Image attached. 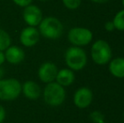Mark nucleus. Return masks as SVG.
I'll use <instances>...</instances> for the list:
<instances>
[{"label":"nucleus","instance_id":"nucleus-22","mask_svg":"<svg viewBox=\"0 0 124 123\" xmlns=\"http://www.w3.org/2000/svg\"><path fill=\"white\" fill-rule=\"evenodd\" d=\"M6 62V59H5V54L4 51H0V66H3V64Z\"/></svg>","mask_w":124,"mask_h":123},{"label":"nucleus","instance_id":"nucleus-19","mask_svg":"<svg viewBox=\"0 0 124 123\" xmlns=\"http://www.w3.org/2000/svg\"><path fill=\"white\" fill-rule=\"evenodd\" d=\"M12 2L18 7L25 8V7L28 6V5L31 4L33 0H12Z\"/></svg>","mask_w":124,"mask_h":123},{"label":"nucleus","instance_id":"nucleus-28","mask_svg":"<svg viewBox=\"0 0 124 123\" xmlns=\"http://www.w3.org/2000/svg\"><path fill=\"white\" fill-rule=\"evenodd\" d=\"M0 1H3V0H0Z\"/></svg>","mask_w":124,"mask_h":123},{"label":"nucleus","instance_id":"nucleus-4","mask_svg":"<svg viewBox=\"0 0 124 123\" xmlns=\"http://www.w3.org/2000/svg\"><path fill=\"white\" fill-rule=\"evenodd\" d=\"M21 83L16 79L8 78L0 79V100L14 101L21 94Z\"/></svg>","mask_w":124,"mask_h":123},{"label":"nucleus","instance_id":"nucleus-12","mask_svg":"<svg viewBox=\"0 0 124 123\" xmlns=\"http://www.w3.org/2000/svg\"><path fill=\"white\" fill-rule=\"evenodd\" d=\"M5 59L10 65H19L22 63L25 58V52L22 47L19 46H10L4 51Z\"/></svg>","mask_w":124,"mask_h":123},{"label":"nucleus","instance_id":"nucleus-24","mask_svg":"<svg viewBox=\"0 0 124 123\" xmlns=\"http://www.w3.org/2000/svg\"><path fill=\"white\" fill-rule=\"evenodd\" d=\"M92 2H95V3H106L107 1L109 0H91Z\"/></svg>","mask_w":124,"mask_h":123},{"label":"nucleus","instance_id":"nucleus-7","mask_svg":"<svg viewBox=\"0 0 124 123\" xmlns=\"http://www.w3.org/2000/svg\"><path fill=\"white\" fill-rule=\"evenodd\" d=\"M22 18L27 26L37 27L43 19L42 10L37 5L31 3L23 8Z\"/></svg>","mask_w":124,"mask_h":123},{"label":"nucleus","instance_id":"nucleus-16","mask_svg":"<svg viewBox=\"0 0 124 123\" xmlns=\"http://www.w3.org/2000/svg\"><path fill=\"white\" fill-rule=\"evenodd\" d=\"M112 22L114 24L115 30H117L120 31L124 30V9L116 13Z\"/></svg>","mask_w":124,"mask_h":123},{"label":"nucleus","instance_id":"nucleus-17","mask_svg":"<svg viewBox=\"0 0 124 123\" xmlns=\"http://www.w3.org/2000/svg\"><path fill=\"white\" fill-rule=\"evenodd\" d=\"M63 5L71 10L77 9L81 4V0H62Z\"/></svg>","mask_w":124,"mask_h":123},{"label":"nucleus","instance_id":"nucleus-1","mask_svg":"<svg viewBox=\"0 0 124 123\" xmlns=\"http://www.w3.org/2000/svg\"><path fill=\"white\" fill-rule=\"evenodd\" d=\"M37 29L40 35L47 40H57L62 36L63 33L62 23L57 18L53 16L43 17L42 20Z\"/></svg>","mask_w":124,"mask_h":123},{"label":"nucleus","instance_id":"nucleus-5","mask_svg":"<svg viewBox=\"0 0 124 123\" xmlns=\"http://www.w3.org/2000/svg\"><path fill=\"white\" fill-rule=\"evenodd\" d=\"M92 60L97 65H106L109 63L112 57V51L110 45L104 40H98L93 43L90 51Z\"/></svg>","mask_w":124,"mask_h":123},{"label":"nucleus","instance_id":"nucleus-8","mask_svg":"<svg viewBox=\"0 0 124 123\" xmlns=\"http://www.w3.org/2000/svg\"><path fill=\"white\" fill-rule=\"evenodd\" d=\"M40 38H41V35L37 27L26 26L20 31L19 41L23 46L31 48L37 45Z\"/></svg>","mask_w":124,"mask_h":123},{"label":"nucleus","instance_id":"nucleus-11","mask_svg":"<svg viewBox=\"0 0 124 123\" xmlns=\"http://www.w3.org/2000/svg\"><path fill=\"white\" fill-rule=\"evenodd\" d=\"M21 94L30 100H36L42 94V89L38 83L26 80L21 84Z\"/></svg>","mask_w":124,"mask_h":123},{"label":"nucleus","instance_id":"nucleus-9","mask_svg":"<svg viewBox=\"0 0 124 123\" xmlns=\"http://www.w3.org/2000/svg\"><path fill=\"white\" fill-rule=\"evenodd\" d=\"M57 71L58 68L54 62H45L38 68V79L43 84H49L51 82L55 81Z\"/></svg>","mask_w":124,"mask_h":123},{"label":"nucleus","instance_id":"nucleus-3","mask_svg":"<svg viewBox=\"0 0 124 123\" xmlns=\"http://www.w3.org/2000/svg\"><path fill=\"white\" fill-rule=\"evenodd\" d=\"M64 61L69 69L74 72L80 71L87 64V54L80 46H72L65 51Z\"/></svg>","mask_w":124,"mask_h":123},{"label":"nucleus","instance_id":"nucleus-26","mask_svg":"<svg viewBox=\"0 0 124 123\" xmlns=\"http://www.w3.org/2000/svg\"><path fill=\"white\" fill-rule=\"evenodd\" d=\"M40 2H46V1H47V0H39Z\"/></svg>","mask_w":124,"mask_h":123},{"label":"nucleus","instance_id":"nucleus-15","mask_svg":"<svg viewBox=\"0 0 124 123\" xmlns=\"http://www.w3.org/2000/svg\"><path fill=\"white\" fill-rule=\"evenodd\" d=\"M11 36L8 31L0 28V51H4L8 46H11Z\"/></svg>","mask_w":124,"mask_h":123},{"label":"nucleus","instance_id":"nucleus-25","mask_svg":"<svg viewBox=\"0 0 124 123\" xmlns=\"http://www.w3.org/2000/svg\"><path fill=\"white\" fill-rule=\"evenodd\" d=\"M122 4H123V6L124 7V0H122Z\"/></svg>","mask_w":124,"mask_h":123},{"label":"nucleus","instance_id":"nucleus-21","mask_svg":"<svg viewBox=\"0 0 124 123\" xmlns=\"http://www.w3.org/2000/svg\"><path fill=\"white\" fill-rule=\"evenodd\" d=\"M105 29H106V30L109 31V32H111V31H113L115 30V26H114V24H113L112 21H107L106 24H105Z\"/></svg>","mask_w":124,"mask_h":123},{"label":"nucleus","instance_id":"nucleus-10","mask_svg":"<svg viewBox=\"0 0 124 123\" xmlns=\"http://www.w3.org/2000/svg\"><path fill=\"white\" fill-rule=\"evenodd\" d=\"M93 100V93L87 87H81L75 91L74 94V104L79 109H85L90 105Z\"/></svg>","mask_w":124,"mask_h":123},{"label":"nucleus","instance_id":"nucleus-14","mask_svg":"<svg viewBox=\"0 0 124 123\" xmlns=\"http://www.w3.org/2000/svg\"><path fill=\"white\" fill-rule=\"evenodd\" d=\"M109 72L117 79H124V58H116L109 62Z\"/></svg>","mask_w":124,"mask_h":123},{"label":"nucleus","instance_id":"nucleus-23","mask_svg":"<svg viewBox=\"0 0 124 123\" xmlns=\"http://www.w3.org/2000/svg\"><path fill=\"white\" fill-rule=\"evenodd\" d=\"M4 74H5L4 68H3L2 66H0V79H3V77H4Z\"/></svg>","mask_w":124,"mask_h":123},{"label":"nucleus","instance_id":"nucleus-13","mask_svg":"<svg viewBox=\"0 0 124 123\" xmlns=\"http://www.w3.org/2000/svg\"><path fill=\"white\" fill-rule=\"evenodd\" d=\"M75 80V74L74 72L71 69L68 68H62L58 69L57 76H56L55 81L62 85V87H69L74 84Z\"/></svg>","mask_w":124,"mask_h":123},{"label":"nucleus","instance_id":"nucleus-18","mask_svg":"<svg viewBox=\"0 0 124 123\" xmlns=\"http://www.w3.org/2000/svg\"><path fill=\"white\" fill-rule=\"evenodd\" d=\"M90 118L95 123H104V116L99 111H94L90 114Z\"/></svg>","mask_w":124,"mask_h":123},{"label":"nucleus","instance_id":"nucleus-20","mask_svg":"<svg viewBox=\"0 0 124 123\" xmlns=\"http://www.w3.org/2000/svg\"><path fill=\"white\" fill-rule=\"evenodd\" d=\"M7 112L5 108L2 105H0V123H3L6 119Z\"/></svg>","mask_w":124,"mask_h":123},{"label":"nucleus","instance_id":"nucleus-27","mask_svg":"<svg viewBox=\"0 0 124 123\" xmlns=\"http://www.w3.org/2000/svg\"><path fill=\"white\" fill-rule=\"evenodd\" d=\"M123 118H124V112H123Z\"/></svg>","mask_w":124,"mask_h":123},{"label":"nucleus","instance_id":"nucleus-6","mask_svg":"<svg viewBox=\"0 0 124 123\" xmlns=\"http://www.w3.org/2000/svg\"><path fill=\"white\" fill-rule=\"evenodd\" d=\"M93 39V33L90 30L84 27H74L68 33V40L75 46H87Z\"/></svg>","mask_w":124,"mask_h":123},{"label":"nucleus","instance_id":"nucleus-2","mask_svg":"<svg viewBox=\"0 0 124 123\" xmlns=\"http://www.w3.org/2000/svg\"><path fill=\"white\" fill-rule=\"evenodd\" d=\"M42 97L44 102L51 107H57L63 104L66 99L65 88L56 81L46 84L42 89Z\"/></svg>","mask_w":124,"mask_h":123}]
</instances>
